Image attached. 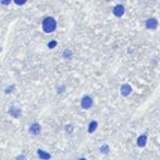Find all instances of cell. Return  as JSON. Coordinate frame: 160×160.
Wrapping results in <instances>:
<instances>
[{"label": "cell", "instance_id": "1", "mask_svg": "<svg viewBox=\"0 0 160 160\" xmlns=\"http://www.w3.org/2000/svg\"><path fill=\"white\" fill-rule=\"evenodd\" d=\"M56 26H57V23H56V20L53 19V18H46L44 20V22H43V29L46 33H51L53 32L55 30H56Z\"/></svg>", "mask_w": 160, "mask_h": 160}, {"label": "cell", "instance_id": "2", "mask_svg": "<svg viewBox=\"0 0 160 160\" xmlns=\"http://www.w3.org/2000/svg\"><path fill=\"white\" fill-rule=\"evenodd\" d=\"M82 108L83 109H89L91 105H93V100H91V98H89L88 96H85L83 99H82Z\"/></svg>", "mask_w": 160, "mask_h": 160}, {"label": "cell", "instance_id": "3", "mask_svg": "<svg viewBox=\"0 0 160 160\" xmlns=\"http://www.w3.org/2000/svg\"><path fill=\"white\" fill-rule=\"evenodd\" d=\"M158 25V21L155 18H150L146 21V28L147 29H156Z\"/></svg>", "mask_w": 160, "mask_h": 160}, {"label": "cell", "instance_id": "4", "mask_svg": "<svg viewBox=\"0 0 160 160\" xmlns=\"http://www.w3.org/2000/svg\"><path fill=\"white\" fill-rule=\"evenodd\" d=\"M123 13H124V7L121 6V4H119V6H116L114 8H113V14L116 16H122Z\"/></svg>", "mask_w": 160, "mask_h": 160}, {"label": "cell", "instance_id": "5", "mask_svg": "<svg viewBox=\"0 0 160 160\" xmlns=\"http://www.w3.org/2000/svg\"><path fill=\"white\" fill-rule=\"evenodd\" d=\"M131 92H132V88H131L130 84H123V86L121 87V93H122L124 96H129Z\"/></svg>", "mask_w": 160, "mask_h": 160}, {"label": "cell", "instance_id": "6", "mask_svg": "<svg viewBox=\"0 0 160 160\" xmlns=\"http://www.w3.org/2000/svg\"><path fill=\"white\" fill-rule=\"evenodd\" d=\"M147 143V137L145 136V135H142L139 137L137 138V145L138 147H144L145 145Z\"/></svg>", "mask_w": 160, "mask_h": 160}, {"label": "cell", "instance_id": "7", "mask_svg": "<svg viewBox=\"0 0 160 160\" xmlns=\"http://www.w3.org/2000/svg\"><path fill=\"white\" fill-rule=\"evenodd\" d=\"M31 132L35 135L39 134V132H41V126H39L37 123H34V124L31 126Z\"/></svg>", "mask_w": 160, "mask_h": 160}, {"label": "cell", "instance_id": "8", "mask_svg": "<svg viewBox=\"0 0 160 160\" xmlns=\"http://www.w3.org/2000/svg\"><path fill=\"white\" fill-rule=\"evenodd\" d=\"M38 153V156H39V158H41V159H44V160H48V159H50V155L49 154H47L46 151H44V150H39L37 151Z\"/></svg>", "mask_w": 160, "mask_h": 160}, {"label": "cell", "instance_id": "9", "mask_svg": "<svg viewBox=\"0 0 160 160\" xmlns=\"http://www.w3.org/2000/svg\"><path fill=\"white\" fill-rule=\"evenodd\" d=\"M98 124H97V122L96 121H93L91 122V124H89V126H88V132L89 133H93V132L96 131V128H97Z\"/></svg>", "mask_w": 160, "mask_h": 160}, {"label": "cell", "instance_id": "10", "mask_svg": "<svg viewBox=\"0 0 160 160\" xmlns=\"http://www.w3.org/2000/svg\"><path fill=\"white\" fill-rule=\"evenodd\" d=\"M100 150H101L102 154H108V151H109V147H108L107 145H104V146L100 148Z\"/></svg>", "mask_w": 160, "mask_h": 160}, {"label": "cell", "instance_id": "11", "mask_svg": "<svg viewBox=\"0 0 160 160\" xmlns=\"http://www.w3.org/2000/svg\"><path fill=\"white\" fill-rule=\"evenodd\" d=\"M14 2L16 4H19V6H22V4H24L26 2V0H14Z\"/></svg>", "mask_w": 160, "mask_h": 160}, {"label": "cell", "instance_id": "12", "mask_svg": "<svg viewBox=\"0 0 160 160\" xmlns=\"http://www.w3.org/2000/svg\"><path fill=\"white\" fill-rule=\"evenodd\" d=\"M57 45V42L56 41H51V42H49V44H48V47L49 48H53L55 46Z\"/></svg>", "mask_w": 160, "mask_h": 160}, {"label": "cell", "instance_id": "13", "mask_svg": "<svg viewBox=\"0 0 160 160\" xmlns=\"http://www.w3.org/2000/svg\"><path fill=\"white\" fill-rule=\"evenodd\" d=\"M0 1H1L2 4H9V3L11 2V0H0Z\"/></svg>", "mask_w": 160, "mask_h": 160}, {"label": "cell", "instance_id": "14", "mask_svg": "<svg viewBox=\"0 0 160 160\" xmlns=\"http://www.w3.org/2000/svg\"><path fill=\"white\" fill-rule=\"evenodd\" d=\"M70 56H71V52L66 51V53H64V57H70Z\"/></svg>", "mask_w": 160, "mask_h": 160}, {"label": "cell", "instance_id": "15", "mask_svg": "<svg viewBox=\"0 0 160 160\" xmlns=\"http://www.w3.org/2000/svg\"><path fill=\"white\" fill-rule=\"evenodd\" d=\"M80 160H86V159H85V158H81Z\"/></svg>", "mask_w": 160, "mask_h": 160}]
</instances>
